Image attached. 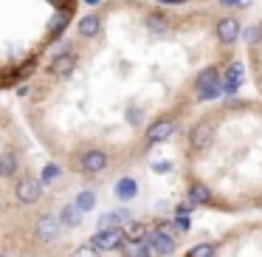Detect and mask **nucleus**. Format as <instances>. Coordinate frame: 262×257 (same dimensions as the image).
<instances>
[{"instance_id":"f03ea898","label":"nucleus","mask_w":262,"mask_h":257,"mask_svg":"<svg viewBox=\"0 0 262 257\" xmlns=\"http://www.w3.org/2000/svg\"><path fill=\"white\" fill-rule=\"evenodd\" d=\"M48 187L46 167L34 170L29 139L0 105V257L42 254L62 240V215L42 206Z\"/></svg>"},{"instance_id":"7ed1b4c3","label":"nucleus","mask_w":262,"mask_h":257,"mask_svg":"<svg viewBox=\"0 0 262 257\" xmlns=\"http://www.w3.org/2000/svg\"><path fill=\"white\" fill-rule=\"evenodd\" d=\"M79 14L82 0H0V93L23 91Z\"/></svg>"},{"instance_id":"20e7f679","label":"nucleus","mask_w":262,"mask_h":257,"mask_svg":"<svg viewBox=\"0 0 262 257\" xmlns=\"http://www.w3.org/2000/svg\"><path fill=\"white\" fill-rule=\"evenodd\" d=\"M152 246H155L158 251H164V254H169V251L175 249V240L164 238V234H152Z\"/></svg>"},{"instance_id":"39448f33","label":"nucleus","mask_w":262,"mask_h":257,"mask_svg":"<svg viewBox=\"0 0 262 257\" xmlns=\"http://www.w3.org/2000/svg\"><path fill=\"white\" fill-rule=\"evenodd\" d=\"M116 192L121 195V198H133V195H136V187H133V181H119V187H116Z\"/></svg>"},{"instance_id":"423d86ee","label":"nucleus","mask_w":262,"mask_h":257,"mask_svg":"<svg viewBox=\"0 0 262 257\" xmlns=\"http://www.w3.org/2000/svg\"><path fill=\"white\" fill-rule=\"evenodd\" d=\"M161 3H211V0H161Z\"/></svg>"},{"instance_id":"f257e3e1","label":"nucleus","mask_w":262,"mask_h":257,"mask_svg":"<svg viewBox=\"0 0 262 257\" xmlns=\"http://www.w3.org/2000/svg\"><path fill=\"white\" fill-rule=\"evenodd\" d=\"M245 29L223 0H99L20 91L23 116L59 167L102 178L231 91Z\"/></svg>"}]
</instances>
